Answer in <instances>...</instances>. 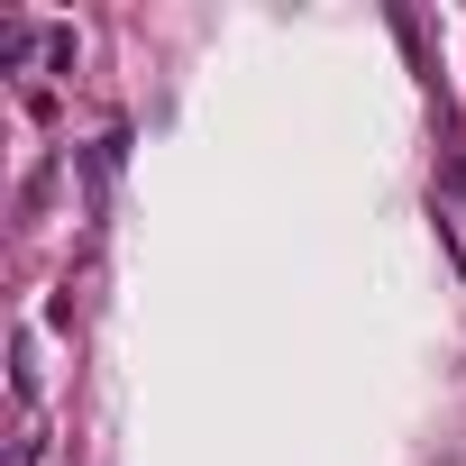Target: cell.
<instances>
[{
    "mask_svg": "<svg viewBox=\"0 0 466 466\" xmlns=\"http://www.w3.org/2000/svg\"><path fill=\"white\" fill-rule=\"evenodd\" d=\"M0 56H10V65H28V56H37V28H19V19H10V28H0Z\"/></svg>",
    "mask_w": 466,
    "mask_h": 466,
    "instance_id": "cell-1",
    "label": "cell"
}]
</instances>
